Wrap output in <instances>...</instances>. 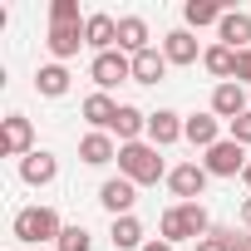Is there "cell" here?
I'll use <instances>...</instances> for the list:
<instances>
[{
	"label": "cell",
	"mask_w": 251,
	"mask_h": 251,
	"mask_svg": "<svg viewBox=\"0 0 251 251\" xmlns=\"http://www.w3.org/2000/svg\"><path fill=\"white\" fill-rule=\"evenodd\" d=\"M10 231H15V241L40 246V241H59L64 222H59V212H54V207H40V202H35V207H20V212H15Z\"/></svg>",
	"instance_id": "3957f363"
},
{
	"label": "cell",
	"mask_w": 251,
	"mask_h": 251,
	"mask_svg": "<svg viewBox=\"0 0 251 251\" xmlns=\"http://www.w3.org/2000/svg\"><path fill=\"white\" fill-rule=\"evenodd\" d=\"M118 50L128 54V59L143 54V50H153V45H148V20H143V15H118Z\"/></svg>",
	"instance_id": "ac0fdd59"
},
{
	"label": "cell",
	"mask_w": 251,
	"mask_h": 251,
	"mask_svg": "<svg viewBox=\"0 0 251 251\" xmlns=\"http://www.w3.org/2000/svg\"><path fill=\"white\" fill-rule=\"evenodd\" d=\"M222 5H217V0H187V5H182V20L192 25V30H202V25H222Z\"/></svg>",
	"instance_id": "d4e9b609"
},
{
	"label": "cell",
	"mask_w": 251,
	"mask_h": 251,
	"mask_svg": "<svg viewBox=\"0 0 251 251\" xmlns=\"http://www.w3.org/2000/svg\"><path fill=\"white\" fill-rule=\"evenodd\" d=\"M182 113H173V108H158V113H148V143L153 148H173L177 138H182Z\"/></svg>",
	"instance_id": "4fadbf2b"
},
{
	"label": "cell",
	"mask_w": 251,
	"mask_h": 251,
	"mask_svg": "<svg viewBox=\"0 0 251 251\" xmlns=\"http://www.w3.org/2000/svg\"><path fill=\"white\" fill-rule=\"evenodd\" d=\"M0 153H5V158H30L35 153V123L25 113L0 118Z\"/></svg>",
	"instance_id": "277c9868"
},
{
	"label": "cell",
	"mask_w": 251,
	"mask_h": 251,
	"mask_svg": "<svg viewBox=\"0 0 251 251\" xmlns=\"http://www.w3.org/2000/svg\"><path fill=\"white\" fill-rule=\"evenodd\" d=\"M231 251H251V236H236L231 231Z\"/></svg>",
	"instance_id": "1f68e13d"
},
{
	"label": "cell",
	"mask_w": 251,
	"mask_h": 251,
	"mask_svg": "<svg viewBox=\"0 0 251 251\" xmlns=\"http://www.w3.org/2000/svg\"><path fill=\"white\" fill-rule=\"evenodd\" d=\"M50 54H54V64H64V59H74L79 54V45H89L84 40V25H50Z\"/></svg>",
	"instance_id": "9a60e30c"
},
{
	"label": "cell",
	"mask_w": 251,
	"mask_h": 251,
	"mask_svg": "<svg viewBox=\"0 0 251 251\" xmlns=\"http://www.w3.org/2000/svg\"><path fill=\"white\" fill-rule=\"evenodd\" d=\"M54 177H59V158H54V153L35 148L30 158H20V182H25V187H50Z\"/></svg>",
	"instance_id": "9c48e42d"
},
{
	"label": "cell",
	"mask_w": 251,
	"mask_h": 251,
	"mask_svg": "<svg viewBox=\"0 0 251 251\" xmlns=\"http://www.w3.org/2000/svg\"><path fill=\"white\" fill-rule=\"evenodd\" d=\"M79 163H89V168L118 163V143H113V133H84V138H79Z\"/></svg>",
	"instance_id": "e0dca14e"
},
{
	"label": "cell",
	"mask_w": 251,
	"mask_h": 251,
	"mask_svg": "<svg viewBox=\"0 0 251 251\" xmlns=\"http://www.w3.org/2000/svg\"><path fill=\"white\" fill-rule=\"evenodd\" d=\"M143 251H177V246H173V241H163V236H153V241H148Z\"/></svg>",
	"instance_id": "4dcf8cb0"
},
{
	"label": "cell",
	"mask_w": 251,
	"mask_h": 251,
	"mask_svg": "<svg viewBox=\"0 0 251 251\" xmlns=\"http://www.w3.org/2000/svg\"><path fill=\"white\" fill-rule=\"evenodd\" d=\"M226 138H231V143H241V148H251V108H246L241 118H231V123H226Z\"/></svg>",
	"instance_id": "83f0119b"
},
{
	"label": "cell",
	"mask_w": 251,
	"mask_h": 251,
	"mask_svg": "<svg viewBox=\"0 0 251 251\" xmlns=\"http://www.w3.org/2000/svg\"><path fill=\"white\" fill-rule=\"evenodd\" d=\"M207 182H212V173H207L202 163H177V168L168 173V187H173V197H182V202H197V197L207 192Z\"/></svg>",
	"instance_id": "52a82bcc"
},
{
	"label": "cell",
	"mask_w": 251,
	"mask_h": 251,
	"mask_svg": "<svg viewBox=\"0 0 251 251\" xmlns=\"http://www.w3.org/2000/svg\"><path fill=\"white\" fill-rule=\"evenodd\" d=\"M89 79L99 84V94H108L113 84H123V79H133V59L123 54V50H108V54H94V64H89Z\"/></svg>",
	"instance_id": "5b68a950"
},
{
	"label": "cell",
	"mask_w": 251,
	"mask_h": 251,
	"mask_svg": "<svg viewBox=\"0 0 251 251\" xmlns=\"http://www.w3.org/2000/svg\"><path fill=\"white\" fill-rule=\"evenodd\" d=\"M99 202H103V212H113V217H133L138 182H128V177H108V182L99 187Z\"/></svg>",
	"instance_id": "ba28073f"
},
{
	"label": "cell",
	"mask_w": 251,
	"mask_h": 251,
	"mask_svg": "<svg viewBox=\"0 0 251 251\" xmlns=\"http://www.w3.org/2000/svg\"><path fill=\"white\" fill-rule=\"evenodd\" d=\"M236 84H251V50L236 54Z\"/></svg>",
	"instance_id": "f546056e"
},
{
	"label": "cell",
	"mask_w": 251,
	"mask_h": 251,
	"mask_svg": "<svg viewBox=\"0 0 251 251\" xmlns=\"http://www.w3.org/2000/svg\"><path fill=\"white\" fill-rule=\"evenodd\" d=\"M163 79H168V54L163 50L133 54V84H163Z\"/></svg>",
	"instance_id": "44dd1931"
},
{
	"label": "cell",
	"mask_w": 251,
	"mask_h": 251,
	"mask_svg": "<svg viewBox=\"0 0 251 251\" xmlns=\"http://www.w3.org/2000/svg\"><path fill=\"white\" fill-rule=\"evenodd\" d=\"M173 168L158 158V148L153 143H118V177H128V182H138V187H153V182H163Z\"/></svg>",
	"instance_id": "6da1fadb"
},
{
	"label": "cell",
	"mask_w": 251,
	"mask_h": 251,
	"mask_svg": "<svg viewBox=\"0 0 251 251\" xmlns=\"http://www.w3.org/2000/svg\"><path fill=\"white\" fill-rule=\"evenodd\" d=\"M163 54H168V64H197V40H192V30L163 35Z\"/></svg>",
	"instance_id": "7402d4cb"
},
{
	"label": "cell",
	"mask_w": 251,
	"mask_h": 251,
	"mask_svg": "<svg viewBox=\"0 0 251 251\" xmlns=\"http://www.w3.org/2000/svg\"><path fill=\"white\" fill-rule=\"evenodd\" d=\"M197 251H231V231H222V226H212L202 241H197Z\"/></svg>",
	"instance_id": "f1b7e54d"
},
{
	"label": "cell",
	"mask_w": 251,
	"mask_h": 251,
	"mask_svg": "<svg viewBox=\"0 0 251 251\" xmlns=\"http://www.w3.org/2000/svg\"><path fill=\"white\" fill-rule=\"evenodd\" d=\"M108 236H113V246H118V251H143V246H148V241H143V222H138V217H113V231H108Z\"/></svg>",
	"instance_id": "603a6c76"
},
{
	"label": "cell",
	"mask_w": 251,
	"mask_h": 251,
	"mask_svg": "<svg viewBox=\"0 0 251 251\" xmlns=\"http://www.w3.org/2000/svg\"><path fill=\"white\" fill-rule=\"evenodd\" d=\"M202 69H207L212 79L231 84V79H236V50H226V45H207V50H202Z\"/></svg>",
	"instance_id": "ffe728a7"
},
{
	"label": "cell",
	"mask_w": 251,
	"mask_h": 251,
	"mask_svg": "<svg viewBox=\"0 0 251 251\" xmlns=\"http://www.w3.org/2000/svg\"><path fill=\"white\" fill-rule=\"evenodd\" d=\"M84 40H89V50H94V54L118 50V20H113V15H103V10H94V15L84 20Z\"/></svg>",
	"instance_id": "8fae6325"
},
{
	"label": "cell",
	"mask_w": 251,
	"mask_h": 251,
	"mask_svg": "<svg viewBox=\"0 0 251 251\" xmlns=\"http://www.w3.org/2000/svg\"><path fill=\"white\" fill-rule=\"evenodd\" d=\"M143 133H148V113L133 108V103H123L118 118H113V138L118 143H143Z\"/></svg>",
	"instance_id": "d6986e66"
},
{
	"label": "cell",
	"mask_w": 251,
	"mask_h": 251,
	"mask_svg": "<svg viewBox=\"0 0 251 251\" xmlns=\"http://www.w3.org/2000/svg\"><path fill=\"white\" fill-rule=\"evenodd\" d=\"M212 231V217H207V207L202 202H177V207H168L163 212V222H158V236L163 241H202Z\"/></svg>",
	"instance_id": "7a4b0ae2"
},
{
	"label": "cell",
	"mask_w": 251,
	"mask_h": 251,
	"mask_svg": "<svg viewBox=\"0 0 251 251\" xmlns=\"http://www.w3.org/2000/svg\"><path fill=\"white\" fill-rule=\"evenodd\" d=\"M217 45H226V50H251V15L246 10H226L222 15V25H217Z\"/></svg>",
	"instance_id": "7c38bea8"
},
{
	"label": "cell",
	"mask_w": 251,
	"mask_h": 251,
	"mask_svg": "<svg viewBox=\"0 0 251 251\" xmlns=\"http://www.w3.org/2000/svg\"><path fill=\"white\" fill-rule=\"evenodd\" d=\"M212 113L226 118V123L241 118V113H246V84H236V79H231V84H217V89H212Z\"/></svg>",
	"instance_id": "2e32d148"
},
{
	"label": "cell",
	"mask_w": 251,
	"mask_h": 251,
	"mask_svg": "<svg viewBox=\"0 0 251 251\" xmlns=\"http://www.w3.org/2000/svg\"><path fill=\"white\" fill-rule=\"evenodd\" d=\"M246 148L241 143H231V138H222L217 148H207V158H202V168L212 173V177H236V173H246Z\"/></svg>",
	"instance_id": "8992f818"
},
{
	"label": "cell",
	"mask_w": 251,
	"mask_h": 251,
	"mask_svg": "<svg viewBox=\"0 0 251 251\" xmlns=\"http://www.w3.org/2000/svg\"><path fill=\"white\" fill-rule=\"evenodd\" d=\"M54 246H59V251H89V246H94V236H89L84 226H64Z\"/></svg>",
	"instance_id": "4316f807"
},
{
	"label": "cell",
	"mask_w": 251,
	"mask_h": 251,
	"mask_svg": "<svg viewBox=\"0 0 251 251\" xmlns=\"http://www.w3.org/2000/svg\"><path fill=\"white\" fill-rule=\"evenodd\" d=\"M89 15H79V0H54L50 5V25H84Z\"/></svg>",
	"instance_id": "484cf974"
},
{
	"label": "cell",
	"mask_w": 251,
	"mask_h": 251,
	"mask_svg": "<svg viewBox=\"0 0 251 251\" xmlns=\"http://www.w3.org/2000/svg\"><path fill=\"white\" fill-rule=\"evenodd\" d=\"M35 89H40L45 99H64V94H69V69H64V64H45V69L35 74Z\"/></svg>",
	"instance_id": "cb8c5ba5"
},
{
	"label": "cell",
	"mask_w": 251,
	"mask_h": 251,
	"mask_svg": "<svg viewBox=\"0 0 251 251\" xmlns=\"http://www.w3.org/2000/svg\"><path fill=\"white\" fill-rule=\"evenodd\" d=\"M241 226H246V231H251V197H246V202H241Z\"/></svg>",
	"instance_id": "d6a6232c"
},
{
	"label": "cell",
	"mask_w": 251,
	"mask_h": 251,
	"mask_svg": "<svg viewBox=\"0 0 251 251\" xmlns=\"http://www.w3.org/2000/svg\"><path fill=\"white\" fill-rule=\"evenodd\" d=\"M118 108H123V103H113L108 94H89L79 113L89 118V133H113V118H118Z\"/></svg>",
	"instance_id": "5bb4252c"
},
{
	"label": "cell",
	"mask_w": 251,
	"mask_h": 251,
	"mask_svg": "<svg viewBox=\"0 0 251 251\" xmlns=\"http://www.w3.org/2000/svg\"><path fill=\"white\" fill-rule=\"evenodd\" d=\"M241 177H246V187H251V163H246V173H241Z\"/></svg>",
	"instance_id": "836d02e7"
},
{
	"label": "cell",
	"mask_w": 251,
	"mask_h": 251,
	"mask_svg": "<svg viewBox=\"0 0 251 251\" xmlns=\"http://www.w3.org/2000/svg\"><path fill=\"white\" fill-rule=\"evenodd\" d=\"M182 138H187L192 148H202V153L217 148V143H222V118H217L212 108H207V113H192V118L182 123Z\"/></svg>",
	"instance_id": "30bf717a"
}]
</instances>
